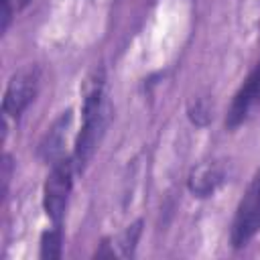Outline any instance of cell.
Listing matches in <instances>:
<instances>
[{
  "label": "cell",
  "instance_id": "1",
  "mask_svg": "<svg viewBox=\"0 0 260 260\" xmlns=\"http://www.w3.org/2000/svg\"><path fill=\"white\" fill-rule=\"evenodd\" d=\"M81 114H83V122H81V130L77 134L73 156H71L77 171H83L85 165L91 160L110 122L112 108H110L106 87H104V73H95L93 79H89Z\"/></svg>",
  "mask_w": 260,
  "mask_h": 260
},
{
  "label": "cell",
  "instance_id": "2",
  "mask_svg": "<svg viewBox=\"0 0 260 260\" xmlns=\"http://www.w3.org/2000/svg\"><path fill=\"white\" fill-rule=\"evenodd\" d=\"M73 171H77L73 158L63 156L61 160L51 165V171L43 185V209L53 225H61L65 217V209L73 189Z\"/></svg>",
  "mask_w": 260,
  "mask_h": 260
},
{
  "label": "cell",
  "instance_id": "3",
  "mask_svg": "<svg viewBox=\"0 0 260 260\" xmlns=\"http://www.w3.org/2000/svg\"><path fill=\"white\" fill-rule=\"evenodd\" d=\"M260 232V169L252 177L248 189L244 191L236 215L232 221V246L234 248H244L248 242Z\"/></svg>",
  "mask_w": 260,
  "mask_h": 260
},
{
  "label": "cell",
  "instance_id": "4",
  "mask_svg": "<svg viewBox=\"0 0 260 260\" xmlns=\"http://www.w3.org/2000/svg\"><path fill=\"white\" fill-rule=\"evenodd\" d=\"M39 79H41V73L32 65L16 71L10 77L6 91H4V102H2L4 122L8 118H14V120L20 118V114L28 108V104L35 100L39 91Z\"/></svg>",
  "mask_w": 260,
  "mask_h": 260
},
{
  "label": "cell",
  "instance_id": "5",
  "mask_svg": "<svg viewBox=\"0 0 260 260\" xmlns=\"http://www.w3.org/2000/svg\"><path fill=\"white\" fill-rule=\"evenodd\" d=\"M258 106H260V61L254 65V69L248 73V77L236 91V95L230 104V110L225 114V126L230 130L238 128L240 124H244L250 118V114Z\"/></svg>",
  "mask_w": 260,
  "mask_h": 260
},
{
  "label": "cell",
  "instance_id": "6",
  "mask_svg": "<svg viewBox=\"0 0 260 260\" xmlns=\"http://www.w3.org/2000/svg\"><path fill=\"white\" fill-rule=\"evenodd\" d=\"M71 118H73V112L71 110H65L51 124V128L47 130L45 138L41 140V148H39L43 160H47V162L53 165V162H57V160H61L65 156L63 154V146L67 142V132H69V126H71Z\"/></svg>",
  "mask_w": 260,
  "mask_h": 260
},
{
  "label": "cell",
  "instance_id": "7",
  "mask_svg": "<svg viewBox=\"0 0 260 260\" xmlns=\"http://www.w3.org/2000/svg\"><path fill=\"white\" fill-rule=\"evenodd\" d=\"M223 183V171L215 165H203L189 177V189L197 197H209Z\"/></svg>",
  "mask_w": 260,
  "mask_h": 260
},
{
  "label": "cell",
  "instance_id": "8",
  "mask_svg": "<svg viewBox=\"0 0 260 260\" xmlns=\"http://www.w3.org/2000/svg\"><path fill=\"white\" fill-rule=\"evenodd\" d=\"M63 252V232L61 225H53L41 236V258H61Z\"/></svg>",
  "mask_w": 260,
  "mask_h": 260
},
{
  "label": "cell",
  "instance_id": "9",
  "mask_svg": "<svg viewBox=\"0 0 260 260\" xmlns=\"http://www.w3.org/2000/svg\"><path fill=\"white\" fill-rule=\"evenodd\" d=\"M140 225H142V221H136V223H132V225L122 234L118 246L122 248V254H124V256H132V254H134V248H136V242H138V236H140Z\"/></svg>",
  "mask_w": 260,
  "mask_h": 260
},
{
  "label": "cell",
  "instance_id": "10",
  "mask_svg": "<svg viewBox=\"0 0 260 260\" xmlns=\"http://www.w3.org/2000/svg\"><path fill=\"white\" fill-rule=\"evenodd\" d=\"M0 4H2V14H0L2 16V26H0V30L6 32V28L12 20V0H0Z\"/></svg>",
  "mask_w": 260,
  "mask_h": 260
}]
</instances>
